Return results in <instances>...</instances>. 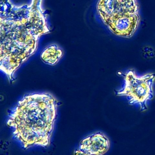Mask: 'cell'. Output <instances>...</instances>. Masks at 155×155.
<instances>
[{
	"mask_svg": "<svg viewBox=\"0 0 155 155\" xmlns=\"http://www.w3.org/2000/svg\"><path fill=\"white\" fill-rule=\"evenodd\" d=\"M58 101L49 93L29 94L18 102L7 125L25 149L49 146L57 116Z\"/></svg>",
	"mask_w": 155,
	"mask_h": 155,
	"instance_id": "1",
	"label": "cell"
},
{
	"mask_svg": "<svg viewBox=\"0 0 155 155\" xmlns=\"http://www.w3.org/2000/svg\"><path fill=\"white\" fill-rule=\"evenodd\" d=\"M121 75L123 77L125 84L123 89L116 92V95L129 97L130 105L138 104L141 111L147 110V102L153 97L155 74L138 76L134 71L130 70L125 74L121 73Z\"/></svg>",
	"mask_w": 155,
	"mask_h": 155,
	"instance_id": "3",
	"label": "cell"
},
{
	"mask_svg": "<svg viewBox=\"0 0 155 155\" xmlns=\"http://www.w3.org/2000/svg\"><path fill=\"white\" fill-rule=\"evenodd\" d=\"M63 54V51L60 47L56 45L53 44L43 50L40 58L45 64L53 66L59 62Z\"/></svg>",
	"mask_w": 155,
	"mask_h": 155,
	"instance_id": "5",
	"label": "cell"
},
{
	"mask_svg": "<svg viewBox=\"0 0 155 155\" xmlns=\"http://www.w3.org/2000/svg\"><path fill=\"white\" fill-rule=\"evenodd\" d=\"M74 155H89L86 154V153L83 152L79 150V149H77L75 151Z\"/></svg>",
	"mask_w": 155,
	"mask_h": 155,
	"instance_id": "6",
	"label": "cell"
},
{
	"mask_svg": "<svg viewBox=\"0 0 155 155\" xmlns=\"http://www.w3.org/2000/svg\"><path fill=\"white\" fill-rule=\"evenodd\" d=\"M110 147V141L101 132L93 134L81 141L78 149L89 155H103Z\"/></svg>",
	"mask_w": 155,
	"mask_h": 155,
	"instance_id": "4",
	"label": "cell"
},
{
	"mask_svg": "<svg viewBox=\"0 0 155 155\" xmlns=\"http://www.w3.org/2000/svg\"><path fill=\"white\" fill-rule=\"evenodd\" d=\"M97 11L113 33L124 38L133 36L140 22L136 0H99Z\"/></svg>",
	"mask_w": 155,
	"mask_h": 155,
	"instance_id": "2",
	"label": "cell"
}]
</instances>
